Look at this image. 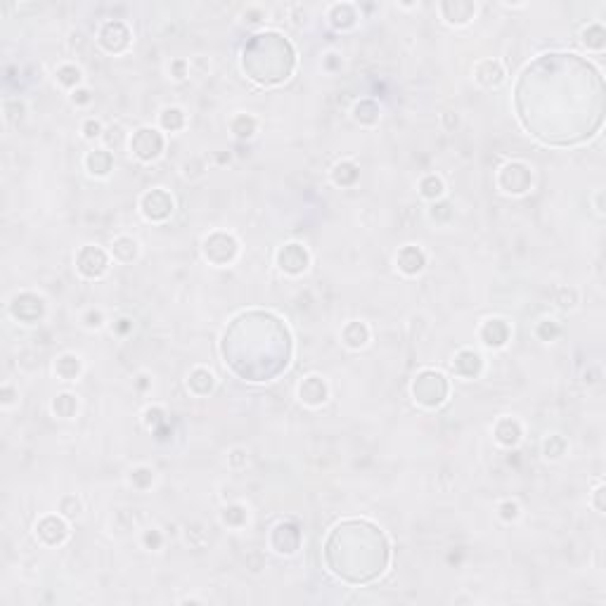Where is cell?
I'll use <instances>...</instances> for the list:
<instances>
[{
	"instance_id": "obj_5",
	"label": "cell",
	"mask_w": 606,
	"mask_h": 606,
	"mask_svg": "<svg viewBox=\"0 0 606 606\" xmlns=\"http://www.w3.org/2000/svg\"><path fill=\"white\" fill-rule=\"evenodd\" d=\"M234 253H237V242H234V237H230V234L213 232L211 237L204 239V256L211 263L225 265L234 258Z\"/></svg>"
},
{
	"instance_id": "obj_26",
	"label": "cell",
	"mask_w": 606,
	"mask_h": 606,
	"mask_svg": "<svg viewBox=\"0 0 606 606\" xmlns=\"http://www.w3.org/2000/svg\"><path fill=\"white\" fill-rule=\"evenodd\" d=\"M57 76H60V81L64 83V86H76V83L81 81V71H78L76 67H62Z\"/></svg>"
},
{
	"instance_id": "obj_13",
	"label": "cell",
	"mask_w": 606,
	"mask_h": 606,
	"mask_svg": "<svg viewBox=\"0 0 606 606\" xmlns=\"http://www.w3.org/2000/svg\"><path fill=\"white\" fill-rule=\"evenodd\" d=\"M298 396H301V400L305 403V405H322L324 400H327V386H324L322 379H317V377H308L301 389H298Z\"/></svg>"
},
{
	"instance_id": "obj_21",
	"label": "cell",
	"mask_w": 606,
	"mask_h": 606,
	"mask_svg": "<svg viewBox=\"0 0 606 606\" xmlns=\"http://www.w3.org/2000/svg\"><path fill=\"white\" fill-rule=\"evenodd\" d=\"M370 339V329L365 327L362 322H351L346 329H343V341L348 343L351 348H360L367 343Z\"/></svg>"
},
{
	"instance_id": "obj_28",
	"label": "cell",
	"mask_w": 606,
	"mask_h": 606,
	"mask_svg": "<svg viewBox=\"0 0 606 606\" xmlns=\"http://www.w3.org/2000/svg\"><path fill=\"white\" fill-rule=\"evenodd\" d=\"M97 135H100V123L88 121L86 123V138H97Z\"/></svg>"
},
{
	"instance_id": "obj_18",
	"label": "cell",
	"mask_w": 606,
	"mask_h": 606,
	"mask_svg": "<svg viewBox=\"0 0 606 606\" xmlns=\"http://www.w3.org/2000/svg\"><path fill=\"white\" fill-rule=\"evenodd\" d=\"M495 438L503 443V446H517L521 438V427L514 419L498 422V427H495Z\"/></svg>"
},
{
	"instance_id": "obj_14",
	"label": "cell",
	"mask_w": 606,
	"mask_h": 606,
	"mask_svg": "<svg viewBox=\"0 0 606 606\" xmlns=\"http://www.w3.org/2000/svg\"><path fill=\"white\" fill-rule=\"evenodd\" d=\"M453 370L460 377L472 379V377H476L481 372V355L474 353V351H460L457 358H455V362H453Z\"/></svg>"
},
{
	"instance_id": "obj_12",
	"label": "cell",
	"mask_w": 606,
	"mask_h": 606,
	"mask_svg": "<svg viewBox=\"0 0 606 606\" xmlns=\"http://www.w3.org/2000/svg\"><path fill=\"white\" fill-rule=\"evenodd\" d=\"M36 533H38V538H41L43 543L57 545V543H62V540L67 538V524H64L60 517H45V519L38 521Z\"/></svg>"
},
{
	"instance_id": "obj_2",
	"label": "cell",
	"mask_w": 606,
	"mask_h": 606,
	"mask_svg": "<svg viewBox=\"0 0 606 606\" xmlns=\"http://www.w3.org/2000/svg\"><path fill=\"white\" fill-rule=\"evenodd\" d=\"M386 536L370 521H343L329 533L324 562L336 578L346 583H370L389 566Z\"/></svg>"
},
{
	"instance_id": "obj_15",
	"label": "cell",
	"mask_w": 606,
	"mask_h": 606,
	"mask_svg": "<svg viewBox=\"0 0 606 606\" xmlns=\"http://www.w3.org/2000/svg\"><path fill=\"white\" fill-rule=\"evenodd\" d=\"M507 336H510V329L503 320H488L481 329V339H484L486 346H505L507 343Z\"/></svg>"
},
{
	"instance_id": "obj_19",
	"label": "cell",
	"mask_w": 606,
	"mask_h": 606,
	"mask_svg": "<svg viewBox=\"0 0 606 606\" xmlns=\"http://www.w3.org/2000/svg\"><path fill=\"white\" fill-rule=\"evenodd\" d=\"M476 81L479 83H484V86H498L500 81H503V67H500L498 62H481L479 67H476Z\"/></svg>"
},
{
	"instance_id": "obj_6",
	"label": "cell",
	"mask_w": 606,
	"mask_h": 606,
	"mask_svg": "<svg viewBox=\"0 0 606 606\" xmlns=\"http://www.w3.org/2000/svg\"><path fill=\"white\" fill-rule=\"evenodd\" d=\"M130 149H133V154L138 156V159L152 161L161 154V149H164V138H161V133L154 128H140L138 133L133 135V140H130Z\"/></svg>"
},
{
	"instance_id": "obj_3",
	"label": "cell",
	"mask_w": 606,
	"mask_h": 606,
	"mask_svg": "<svg viewBox=\"0 0 606 606\" xmlns=\"http://www.w3.org/2000/svg\"><path fill=\"white\" fill-rule=\"evenodd\" d=\"M294 48L289 41H284L279 34L265 31L251 38V43L244 48V71L256 83L263 86H275L291 76L294 71Z\"/></svg>"
},
{
	"instance_id": "obj_17",
	"label": "cell",
	"mask_w": 606,
	"mask_h": 606,
	"mask_svg": "<svg viewBox=\"0 0 606 606\" xmlns=\"http://www.w3.org/2000/svg\"><path fill=\"white\" fill-rule=\"evenodd\" d=\"M86 166L93 175H107L112 171V154L107 149H95L86 156Z\"/></svg>"
},
{
	"instance_id": "obj_11",
	"label": "cell",
	"mask_w": 606,
	"mask_h": 606,
	"mask_svg": "<svg viewBox=\"0 0 606 606\" xmlns=\"http://www.w3.org/2000/svg\"><path fill=\"white\" fill-rule=\"evenodd\" d=\"M128 29L121 22H109L104 24V29L100 31V43L102 48H107L109 52H121L128 48Z\"/></svg>"
},
{
	"instance_id": "obj_10",
	"label": "cell",
	"mask_w": 606,
	"mask_h": 606,
	"mask_svg": "<svg viewBox=\"0 0 606 606\" xmlns=\"http://www.w3.org/2000/svg\"><path fill=\"white\" fill-rule=\"evenodd\" d=\"M277 263L279 268L291 272V275H298L308 268V253L301 244H286L282 251L277 253Z\"/></svg>"
},
{
	"instance_id": "obj_27",
	"label": "cell",
	"mask_w": 606,
	"mask_h": 606,
	"mask_svg": "<svg viewBox=\"0 0 606 606\" xmlns=\"http://www.w3.org/2000/svg\"><path fill=\"white\" fill-rule=\"evenodd\" d=\"M503 517L510 521V519H517L519 517V507L514 505V503H505L503 505Z\"/></svg>"
},
{
	"instance_id": "obj_4",
	"label": "cell",
	"mask_w": 606,
	"mask_h": 606,
	"mask_svg": "<svg viewBox=\"0 0 606 606\" xmlns=\"http://www.w3.org/2000/svg\"><path fill=\"white\" fill-rule=\"evenodd\" d=\"M415 400L424 408H438L443 400L448 398V381L441 372L434 370H424L412 384Z\"/></svg>"
},
{
	"instance_id": "obj_7",
	"label": "cell",
	"mask_w": 606,
	"mask_h": 606,
	"mask_svg": "<svg viewBox=\"0 0 606 606\" xmlns=\"http://www.w3.org/2000/svg\"><path fill=\"white\" fill-rule=\"evenodd\" d=\"M533 175L524 164H507L500 171V187L510 194H524L531 187Z\"/></svg>"
},
{
	"instance_id": "obj_8",
	"label": "cell",
	"mask_w": 606,
	"mask_h": 606,
	"mask_svg": "<svg viewBox=\"0 0 606 606\" xmlns=\"http://www.w3.org/2000/svg\"><path fill=\"white\" fill-rule=\"evenodd\" d=\"M76 268L86 277H100L109 268V258H107V253L102 249H97V246H86V249H81V253H78Z\"/></svg>"
},
{
	"instance_id": "obj_16",
	"label": "cell",
	"mask_w": 606,
	"mask_h": 606,
	"mask_svg": "<svg viewBox=\"0 0 606 606\" xmlns=\"http://www.w3.org/2000/svg\"><path fill=\"white\" fill-rule=\"evenodd\" d=\"M398 268L405 275H417V272L424 268V253L417 249V246H405L398 253Z\"/></svg>"
},
{
	"instance_id": "obj_9",
	"label": "cell",
	"mask_w": 606,
	"mask_h": 606,
	"mask_svg": "<svg viewBox=\"0 0 606 606\" xmlns=\"http://www.w3.org/2000/svg\"><path fill=\"white\" fill-rule=\"evenodd\" d=\"M171 211H173V199L164 190H152L142 197V213L149 220H164L171 216Z\"/></svg>"
},
{
	"instance_id": "obj_24",
	"label": "cell",
	"mask_w": 606,
	"mask_h": 606,
	"mask_svg": "<svg viewBox=\"0 0 606 606\" xmlns=\"http://www.w3.org/2000/svg\"><path fill=\"white\" fill-rule=\"evenodd\" d=\"M419 187H422V194H424L427 199H438L443 194V182H441V178H436V175H427Z\"/></svg>"
},
{
	"instance_id": "obj_23",
	"label": "cell",
	"mask_w": 606,
	"mask_h": 606,
	"mask_svg": "<svg viewBox=\"0 0 606 606\" xmlns=\"http://www.w3.org/2000/svg\"><path fill=\"white\" fill-rule=\"evenodd\" d=\"M112 246H114L112 253H114V256L119 258V260H133L135 253H138V244H135L130 237H119Z\"/></svg>"
},
{
	"instance_id": "obj_20",
	"label": "cell",
	"mask_w": 606,
	"mask_h": 606,
	"mask_svg": "<svg viewBox=\"0 0 606 606\" xmlns=\"http://www.w3.org/2000/svg\"><path fill=\"white\" fill-rule=\"evenodd\" d=\"M187 384H190V389H192L197 396H206L208 391L213 389V384H216V381H213V374L208 372V370L197 367V370H194V372L190 374V381H187Z\"/></svg>"
},
{
	"instance_id": "obj_25",
	"label": "cell",
	"mask_w": 606,
	"mask_h": 606,
	"mask_svg": "<svg viewBox=\"0 0 606 606\" xmlns=\"http://www.w3.org/2000/svg\"><path fill=\"white\" fill-rule=\"evenodd\" d=\"M182 123H185V114H182L180 109H164V114H161V126L178 130Z\"/></svg>"
},
{
	"instance_id": "obj_22",
	"label": "cell",
	"mask_w": 606,
	"mask_h": 606,
	"mask_svg": "<svg viewBox=\"0 0 606 606\" xmlns=\"http://www.w3.org/2000/svg\"><path fill=\"white\" fill-rule=\"evenodd\" d=\"M55 370H57V374H60L62 379L71 381V379H76V374H78V370H81V365H78V358H74V355H62L60 360H57Z\"/></svg>"
},
{
	"instance_id": "obj_1",
	"label": "cell",
	"mask_w": 606,
	"mask_h": 606,
	"mask_svg": "<svg viewBox=\"0 0 606 606\" xmlns=\"http://www.w3.org/2000/svg\"><path fill=\"white\" fill-rule=\"evenodd\" d=\"M602 76L578 55L552 52L529 64L517 83V114L533 138L573 145L602 128Z\"/></svg>"
}]
</instances>
